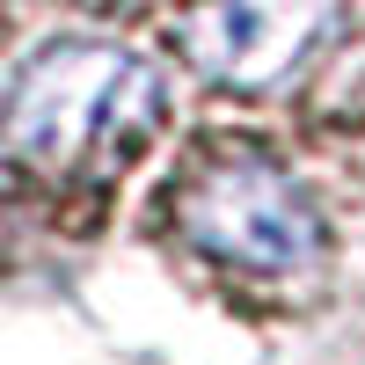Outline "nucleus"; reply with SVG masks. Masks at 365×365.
<instances>
[{
	"mask_svg": "<svg viewBox=\"0 0 365 365\" xmlns=\"http://www.w3.org/2000/svg\"><path fill=\"white\" fill-rule=\"evenodd\" d=\"M175 227L205 256H220L234 270H256V278L299 270L322 249V220H314L307 190L278 161H256V154L190 175V190L175 197Z\"/></svg>",
	"mask_w": 365,
	"mask_h": 365,
	"instance_id": "f03ea898",
	"label": "nucleus"
},
{
	"mask_svg": "<svg viewBox=\"0 0 365 365\" xmlns=\"http://www.w3.org/2000/svg\"><path fill=\"white\" fill-rule=\"evenodd\" d=\"M336 29V0H197L175 22L182 58L220 88H278Z\"/></svg>",
	"mask_w": 365,
	"mask_h": 365,
	"instance_id": "7ed1b4c3",
	"label": "nucleus"
},
{
	"mask_svg": "<svg viewBox=\"0 0 365 365\" xmlns=\"http://www.w3.org/2000/svg\"><path fill=\"white\" fill-rule=\"evenodd\" d=\"M161 117V81L117 44H44L15 73L0 139L37 175H81L125 161Z\"/></svg>",
	"mask_w": 365,
	"mask_h": 365,
	"instance_id": "f257e3e1",
	"label": "nucleus"
},
{
	"mask_svg": "<svg viewBox=\"0 0 365 365\" xmlns=\"http://www.w3.org/2000/svg\"><path fill=\"white\" fill-rule=\"evenodd\" d=\"M103 8H117V0H103Z\"/></svg>",
	"mask_w": 365,
	"mask_h": 365,
	"instance_id": "20e7f679",
	"label": "nucleus"
}]
</instances>
